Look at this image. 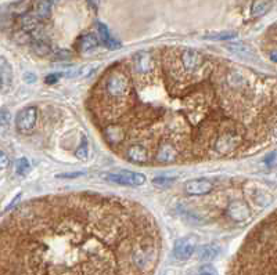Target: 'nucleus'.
Wrapping results in <instances>:
<instances>
[{
  "instance_id": "f257e3e1",
  "label": "nucleus",
  "mask_w": 277,
  "mask_h": 275,
  "mask_svg": "<svg viewBox=\"0 0 277 275\" xmlns=\"http://www.w3.org/2000/svg\"><path fill=\"white\" fill-rule=\"evenodd\" d=\"M151 51L144 72L118 61L129 77L123 96L90 92L86 101L114 152L141 144L158 165H192L277 141V79L221 55L207 54L201 67L187 69L175 47Z\"/></svg>"
},
{
  "instance_id": "f03ea898",
  "label": "nucleus",
  "mask_w": 277,
  "mask_h": 275,
  "mask_svg": "<svg viewBox=\"0 0 277 275\" xmlns=\"http://www.w3.org/2000/svg\"><path fill=\"white\" fill-rule=\"evenodd\" d=\"M160 252L153 216L112 194L31 199L1 224V275H153Z\"/></svg>"
},
{
  "instance_id": "7ed1b4c3",
  "label": "nucleus",
  "mask_w": 277,
  "mask_h": 275,
  "mask_svg": "<svg viewBox=\"0 0 277 275\" xmlns=\"http://www.w3.org/2000/svg\"><path fill=\"white\" fill-rule=\"evenodd\" d=\"M101 178L107 183L123 185V187H141L147 183V177L143 173L132 172V170H121V172H111L103 173Z\"/></svg>"
},
{
  "instance_id": "20e7f679",
  "label": "nucleus",
  "mask_w": 277,
  "mask_h": 275,
  "mask_svg": "<svg viewBox=\"0 0 277 275\" xmlns=\"http://www.w3.org/2000/svg\"><path fill=\"white\" fill-rule=\"evenodd\" d=\"M38 122V108L25 107L16 116V127L21 134H31Z\"/></svg>"
},
{
  "instance_id": "39448f33",
  "label": "nucleus",
  "mask_w": 277,
  "mask_h": 275,
  "mask_svg": "<svg viewBox=\"0 0 277 275\" xmlns=\"http://www.w3.org/2000/svg\"><path fill=\"white\" fill-rule=\"evenodd\" d=\"M215 184L212 180L201 177V178H193L185 184V192L190 197H202L208 195L209 192L214 191Z\"/></svg>"
},
{
  "instance_id": "423d86ee",
  "label": "nucleus",
  "mask_w": 277,
  "mask_h": 275,
  "mask_svg": "<svg viewBox=\"0 0 277 275\" xmlns=\"http://www.w3.org/2000/svg\"><path fill=\"white\" fill-rule=\"evenodd\" d=\"M197 249L195 239L193 238H180L173 245V257L180 261H185L192 257Z\"/></svg>"
},
{
  "instance_id": "0eeeda50",
  "label": "nucleus",
  "mask_w": 277,
  "mask_h": 275,
  "mask_svg": "<svg viewBox=\"0 0 277 275\" xmlns=\"http://www.w3.org/2000/svg\"><path fill=\"white\" fill-rule=\"evenodd\" d=\"M122 156L126 161L132 162L135 165H147L150 163V153L147 151V148L141 144H132L125 151Z\"/></svg>"
},
{
  "instance_id": "6e6552de",
  "label": "nucleus",
  "mask_w": 277,
  "mask_h": 275,
  "mask_svg": "<svg viewBox=\"0 0 277 275\" xmlns=\"http://www.w3.org/2000/svg\"><path fill=\"white\" fill-rule=\"evenodd\" d=\"M227 213L230 216V219L233 222L236 223H244L248 222L251 219V210L249 207L246 206L243 203V200H239V199H234L231 200L227 206Z\"/></svg>"
},
{
  "instance_id": "1a4fd4ad",
  "label": "nucleus",
  "mask_w": 277,
  "mask_h": 275,
  "mask_svg": "<svg viewBox=\"0 0 277 275\" xmlns=\"http://www.w3.org/2000/svg\"><path fill=\"white\" fill-rule=\"evenodd\" d=\"M97 32H99V39H100V42L104 46L107 47V49H110V50H115V49H119V47H121V43L110 33L108 28L104 24H97Z\"/></svg>"
},
{
  "instance_id": "9d476101",
  "label": "nucleus",
  "mask_w": 277,
  "mask_h": 275,
  "mask_svg": "<svg viewBox=\"0 0 277 275\" xmlns=\"http://www.w3.org/2000/svg\"><path fill=\"white\" fill-rule=\"evenodd\" d=\"M11 80H13L11 67H10V64L6 61V58L1 57V62H0V84H1V93L6 92L8 87L11 86Z\"/></svg>"
},
{
  "instance_id": "9b49d317",
  "label": "nucleus",
  "mask_w": 277,
  "mask_h": 275,
  "mask_svg": "<svg viewBox=\"0 0 277 275\" xmlns=\"http://www.w3.org/2000/svg\"><path fill=\"white\" fill-rule=\"evenodd\" d=\"M221 253V246L218 244H208L201 246L198 249V259L201 261H212L214 259H216Z\"/></svg>"
},
{
  "instance_id": "f8f14e48",
  "label": "nucleus",
  "mask_w": 277,
  "mask_h": 275,
  "mask_svg": "<svg viewBox=\"0 0 277 275\" xmlns=\"http://www.w3.org/2000/svg\"><path fill=\"white\" fill-rule=\"evenodd\" d=\"M273 4V0H254L251 6V17L252 18H259L265 16Z\"/></svg>"
},
{
  "instance_id": "ddd939ff",
  "label": "nucleus",
  "mask_w": 277,
  "mask_h": 275,
  "mask_svg": "<svg viewBox=\"0 0 277 275\" xmlns=\"http://www.w3.org/2000/svg\"><path fill=\"white\" fill-rule=\"evenodd\" d=\"M99 43H100V39H97L92 33H87V35H83L82 38L79 39L78 47H79L81 51H90V50L99 46Z\"/></svg>"
},
{
  "instance_id": "4468645a",
  "label": "nucleus",
  "mask_w": 277,
  "mask_h": 275,
  "mask_svg": "<svg viewBox=\"0 0 277 275\" xmlns=\"http://www.w3.org/2000/svg\"><path fill=\"white\" fill-rule=\"evenodd\" d=\"M227 50H230L233 54H237L240 58H248V57H252L254 55V51H252V49L251 47L246 46V45H243V43H233V45H227L226 46Z\"/></svg>"
},
{
  "instance_id": "2eb2a0df",
  "label": "nucleus",
  "mask_w": 277,
  "mask_h": 275,
  "mask_svg": "<svg viewBox=\"0 0 277 275\" xmlns=\"http://www.w3.org/2000/svg\"><path fill=\"white\" fill-rule=\"evenodd\" d=\"M14 170H16L17 176L24 177L29 173L31 165H29V162L27 161L25 158H21V159H18V161L16 162V168H14Z\"/></svg>"
},
{
  "instance_id": "dca6fc26",
  "label": "nucleus",
  "mask_w": 277,
  "mask_h": 275,
  "mask_svg": "<svg viewBox=\"0 0 277 275\" xmlns=\"http://www.w3.org/2000/svg\"><path fill=\"white\" fill-rule=\"evenodd\" d=\"M75 155H77L78 159H81V161H86V159L89 158V144H87L86 137H82V143H81V146L77 148Z\"/></svg>"
},
{
  "instance_id": "f3484780",
  "label": "nucleus",
  "mask_w": 277,
  "mask_h": 275,
  "mask_svg": "<svg viewBox=\"0 0 277 275\" xmlns=\"http://www.w3.org/2000/svg\"><path fill=\"white\" fill-rule=\"evenodd\" d=\"M207 38L211 39V40H231V39L237 38V35L234 32H221V33L218 32V33L208 35Z\"/></svg>"
},
{
  "instance_id": "a211bd4d",
  "label": "nucleus",
  "mask_w": 277,
  "mask_h": 275,
  "mask_svg": "<svg viewBox=\"0 0 277 275\" xmlns=\"http://www.w3.org/2000/svg\"><path fill=\"white\" fill-rule=\"evenodd\" d=\"M8 121H10V112H7L6 109H3L1 111V127L3 129H6Z\"/></svg>"
},
{
  "instance_id": "6ab92c4d",
  "label": "nucleus",
  "mask_w": 277,
  "mask_h": 275,
  "mask_svg": "<svg viewBox=\"0 0 277 275\" xmlns=\"http://www.w3.org/2000/svg\"><path fill=\"white\" fill-rule=\"evenodd\" d=\"M197 275H219V274L216 273L215 268H212V267H204Z\"/></svg>"
},
{
  "instance_id": "aec40b11",
  "label": "nucleus",
  "mask_w": 277,
  "mask_h": 275,
  "mask_svg": "<svg viewBox=\"0 0 277 275\" xmlns=\"http://www.w3.org/2000/svg\"><path fill=\"white\" fill-rule=\"evenodd\" d=\"M46 82H47V83H49V84H53L54 82H57V75H54V74H53V75H50V76H47V77H46Z\"/></svg>"
},
{
  "instance_id": "412c9836",
  "label": "nucleus",
  "mask_w": 277,
  "mask_h": 275,
  "mask_svg": "<svg viewBox=\"0 0 277 275\" xmlns=\"http://www.w3.org/2000/svg\"><path fill=\"white\" fill-rule=\"evenodd\" d=\"M6 165H7V156H6V153L1 152V169L6 168Z\"/></svg>"
},
{
  "instance_id": "4be33fe9",
  "label": "nucleus",
  "mask_w": 277,
  "mask_h": 275,
  "mask_svg": "<svg viewBox=\"0 0 277 275\" xmlns=\"http://www.w3.org/2000/svg\"><path fill=\"white\" fill-rule=\"evenodd\" d=\"M270 58H272V60H273V61H277V54H272V55H270Z\"/></svg>"
}]
</instances>
